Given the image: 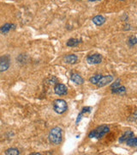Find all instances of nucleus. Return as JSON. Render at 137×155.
<instances>
[{"label": "nucleus", "mask_w": 137, "mask_h": 155, "mask_svg": "<svg viewBox=\"0 0 137 155\" xmlns=\"http://www.w3.org/2000/svg\"><path fill=\"white\" fill-rule=\"evenodd\" d=\"M101 77H102L101 74H95V75H93V76L90 78V82L93 84H97Z\"/></svg>", "instance_id": "f3484780"}, {"label": "nucleus", "mask_w": 137, "mask_h": 155, "mask_svg": "<svg viewBox=\"0 0 137 155\" xmlns=\"http://www.w3.org/2000/svg\"><path fill=\"white\" fill-rule=\"evenodd\" d=\"M90 111H91V108H90V107H84V108L82 109V114L83 115L84 113H90Z\"/></svg>", "instance_id": "6ab92c4d"}, {"label": "nucleus", "mask_w": 137, "mask_h": 155, "mask_svg": "<svg viewBox=\"0 0 137 155\" xmlns=\"http://www.w3.org/2000/svg\"><path fill=\"white\" fill-rule=\"evenodd\" d=\"M49 140L51 144L59 145L63 140V130L59 127H55L51 129L49 134Z\"/></svg>", "instance_id": "f257e3e1"}, {"label": "nucleus", "mask_w": 137, "mask_h": 155, "mask_svg": "<svg viewBox=\"0 0 137 155\" xmlns=\"http://www.w3.org/2000/svg\"><path fill=\"white\" fill-rule=\"evenodd\" d=\"M137 43V39L135 36H132L129 39V45L130 46V47H134V46H135Z\"/></svg>", "instance_id": "a211bd4d"}, {"label": "nucleus", "mask_w": 137, "mask_h": 155, "mask_svg": "<svg viewBox=\"0 0 137 155\" xmlns=\"http://www.w3.org/2000/svg\"><path fill=\"white\" fill-rule=\"evenodd\" d=\"M132 136H134V133L132 131H126L125 133L121 136L120 139H119V141H120L121 143L122 142H124V141H126L128 139L130 138Z\"/></svg>", "instance_id": "4468645a"}, {"label": "nucleus", "mask_w": 137, "mask_h": 155, "mask_svg": "<svg viewBox=\"0 0 137 155\" xmlns=\"http://www.w3.org/2000/svg\"><path fill=\"white\" fill-rule=\"evenodd\" d=\"M120 1H124V0H120Z\"/></svg>", "instance_id": "5701e85b"}, {"label": "nucleus", "mask_w": 137, "mask_h": 155, "mask_svg": "<svg viewBox=\"0 0 137 155\" xmlns=\"http://www.w3.org/2000/svg\"><path fill=\"white\" fill-rule=\"evenodd\" d=\"M54 92L57 95L64 96V95L67 94L68 89L66 87L65 84H57L54 87Z\"/></svg>", "instance_id": "423d86ee"}, {"label": "nucleus", "mask_w": 137, "mask_h": 155, "mask_svg": "<svg viewBox=\"0 0 137 155\" xmlns=\"http://www.w3.org/2000/svg\"><path fill=\"white\" fill-rule=\"evenodd\" d=\"M110 131L109 127L107 126H100L97 127L96 129L92 130L90 134H88L89 138H96V139H101L104 137L106 134Z\"/></svg>", "instance_id": "f03ea898"}, {"label": "nucleus", "mask_w": 137, "mask_h": 155, "mask_svg": "<svg viewBox=\"0 0 137 155\" xmlns=\"http://www.w3.org/2000/svg\"><path fill=\"white\" fill-rule=\"evenodd\" d=\"M104 22H105V18L103 16L99 15V16H95L93 18V22L95 25H98V26L102 25L103 23H104Z\"/></svg>", "instance_id": "9b49d317"}, {"label": "nucleus", "mask_w": 137, "mask_h": 155, "mask_svg": "<svg viewBox=\"0 0 137 155\" xmlns=\"http://www.w3.org/2000/svg\"><path fill=\"white\" fill-rule=\"evenodd\" d=\"M78 1H81V0H78Z\"/></svg>", "instance_id": "b1692460"}, {"label": "nucleus", "mask_w": 137, "mask_h": 155, "mask_svg": "<svg viewBox=\"0 0 137 155\" xmlns=\"http://www.w3.org/2000/svg\"><path fill=\"white\" fill-rule=\"evenodd\" d=\"M70 79L76 84H82L84 83V79L78 73H72L71 76H70Z\"/></svg>", "instance_id": "1a4fd4ad"}, {"label": "nucleus", "mask_w": 137, "mask_h": 155, "mask_svg": "<svg viewBox=\"0 0 137 155\" xmlns=\"http://www.w3.org/2000/svg\"><path fill=\"white\" fill-rule=\"evenodd\" d=\"M89 2H95V1H100V0H88Z\"/></svg>", "instance_id": "4be33fe9"}, {"label": "nucleus", "mask_w": 137, "mask_h": 155, "mask_svg": "<svg viewBox=\"0 0 137 155\" xmlns=\"http://www.w3.org/2000/svg\"><path fill=\"white\" fill-rule=\"evenodd\" d=\"M127 145L129 147H136L137 146V139L135 136H132L126 140Z\"/></svg>", "instance_id": "2eb2a0df"}, {"label": "nucleus", "mask_w": 137, "mask_h": 155, "mask_svg": "<svg viewBox=\"0 0 137 155\" xmlns=\"http://www.w3.org/2000/svg\"><path fill=\"white\" fill-rule=\"evenodd\" d=\"M11 66V58L10 56L3 55L0 57V72H5Z\"/></svg>", "instance_id": "20e7f679"}, {"label": "nucleus", "mask_w": 137, "mask_h": 155, "mask_svg": "<svg viewBox=\"0 0 137 155\" xmlns=\"http://www.w3.org/2000/svg\"><path fill=\"white\" fill-rule=\"evenodd\" d=\"M87 61H88V64H90V65L99 64L102 61V56L100 55V54H92V55H89L87 58Z\"/></svg>", "instance_id": "39448f33"}, {"label": "nucleus", "mask_w": 137, "mask_h": 155, "mask_svg": "<svg viewBox=\"0 0 137 155\" xmlns=\"http://www.w3.org/2000/svg\"><path fill=\"white\" fill-rule=\"evenodd\" d=\"M82 39L71 38L67 41V46L68 47H76V46H78V45L80 44V43H82Z\"/></svg>", "instance_id": "f8f14e48"}, {"label": "nucleus", "mask_w": 137, "mask_h": 155, "mask_svg": "<svg viewBox=\"0 0 137 155\" xmlns=\"http://www.w3.org/2000/svg\"><path fill=\"white\" fill-rule=\"evenodd\" d=\"M111 91L112 93H115V94H123L125 92V87L121 86V85L111 87Z\"/></svg>", "instance_id": "ddd939ff"}, {"label": "nucleus", "mask_w": 137, "mask_h": 155, "mask_svg": "<svg viewBox=\"0 0 137 155\" xmlns=\"http://www.w3.org/2000/svg\"><path fill=\"white\" fill-rule=\"evenodd\" d=\"M53 109L58 114H63L68 110V104L64 100L57 99L53 103Z\"/></svg>", "instance_id": "7ed1b4c3"}, {"label": "nucleus", "mask_w": 137, "mask_h": 155, "mask_svg": "<svg viewBox=\"0 0 137 155\" xmlns=\"http://www.w3.org/2000/svg\"><path fill=\"white\" fill-rule=\"evenodd\" d=\"M82 114L81 113V114H79V116H78V117H77V120H76V123H78V122L81 121V119H82Z\"/></svg>", "instance_id": "aec40b11"}, {"label": "nucleus", "mask_w": 137, "mask_h": 155, "mask_svg": "<svg viewBox=\"0 0 137 155\" xmlns=\"http://www.w3.org/2000/svg\"><path fill=\"white\" fill-rule=\"evenodd\" d=\"M78 61V57L76 54H69L64 57V61L68 64H76Z\"/></svg>", "instance_id": "9d476101"}, {"label": "nucleus", "mask_w": 137, "mask_h": 155, "mask_svg": "<svg viewBox=\"0 0 137 155\" xmlns=\"http://www.w3.org/2000/svg\"><path fill=\"white\" fill-rule=\"evenodd\" d=\"M5 153L7 155H19L20 152L17 148H9V149L6 150Z\"/></svg>", "instance_id": "dca6fc26"}, {"label": "nucleus", "mask_w": 137, "mask_h": 155, "mask_svg": "<svg viewBox=\"0 0 137 155\" xmlns=\"http://www.w3.org/2000/svg\"><path fill=\"white\" fill-rule=\"evenodd\" d=\"M16 28V25L13 23H5L0 28V33L2 35H7L11 30H13Z\"/></svg>", "instance_id": "6e6552de"}, {"label": "nucleus", "mask_w": 137, "mask_h": 155, "mask_svg": "<svg viewBox=\"0 0 137 155\" xmlns=\"http://www.w3.org/2000/svg\"><path fill=\"white\" fill-rule=\"evenodd\" d=\"M41 153H32L31 155H40Z\"/></svg>", "instance_id": "412c9836"}, {"label": "nucleus", "mask_w": 137, "mask_h": 155, "mask_svg": "<svg viewBox=\"0 0 137 155\" xmlns=\"http://www.w3.org/2000/svg\"><path fill=\"white\" fill-rule=\"evenodd\" d=\"M113 80V76L111 75H106V76H102L100 78V79L99 80V82L97 84V85L99 87H103L107 85L108 84H110L111 81Z\"/></svg>", "instance_id": "0eeeda50"}]
</instances>
